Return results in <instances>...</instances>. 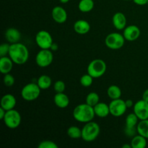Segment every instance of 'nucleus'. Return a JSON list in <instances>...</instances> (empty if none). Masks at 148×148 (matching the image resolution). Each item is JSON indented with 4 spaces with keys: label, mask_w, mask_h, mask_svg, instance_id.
Masks as SVG:
<instances>
[{
    "label": "nucleus",
    "mask_w": 148,
    "mask_h": 148,
    "mask_svg": "<svg viewBox=\"0 0 148 148\" xmlns=\"http://www.w3.org/2000/svg\"><path fill=\"white\" fill-rule=\"evenodd\" d=\"M6 112H7V111L6 110H4L3 108H0V119L1 120H3V119L4 118V116H5L6 114Z\"/></svg>",
    "instance_id": "obj_36"
},
{
    "label": "nucleus",
    "mask_w": 148,
    "mask_h": 148,
    "mask_svg": "<svg viewBox=\"0 0 148 148\" xmlns=\"http://www.w3.org/2000/svg\"><path fill=\"white\" fill-rule=\"evenodd\" d=\"M134 2V4H136L137 5L139 6H144L147 4V1L148 0H132Z\"/></svg>",
    "instance_id": "obj_34"
},
{
    "label": "nucleus",
    "mask_w": 148,
    "mask_h": 148,
    "mask_svg": "<svg viewBox=\"0 0 148 148\" xmlns=\"http://www.w3.org/2000/svg\"><path fill=\"white\" fill-rule=\"evenodd\" d=\"M147 146H148V144H147Z\"/></svg>",
    "instance_id": "obj_43"
},
{
    "label": "nucleus",
    "mask_w": 148,
    "mask_h": 148,
    "mask_svg": "<svg viewBox=\"0 0 148 148\" xmlns=\"http://www.w3.org/2000/svg\"><path fill=\"white\" fill-rule=\"evenodd\" d=\"M106 63L103 59H95L90 62L87 72L93 78H99L106 73Z\"/></svg>",
    "instance_id": "obj_4"
},
{
    "label": "nucleus",
    "mask_w": 148,
    "mask_h": 148,
    "mask_svg": "<svg viewBox=\"0 0 148 148\" xmlns=\"http://www.w3.org/2000/svg\"><path fill=\"white\" fill-rule=\"evenodd\" d=\"M95 116L100 118H106L110 114L109 105L103 102H99L93 107Z\"/></svg>",
    "instance_id": "obj_19"
},
{
    "label": "nucleus",
    "mask_w": 148,
    "mask_h": 148,
    "mask_svg": "<svg viewBox=\"0 0 148 148\" xmlns=\"http://www.w3.org/2000/svg\"><path fill=\"white\" fill-rule=\"evenodd\" d=\"M59 49V46L57 45V43H52L50 49L52 51H56L58 50Z\"/></svg>",
    "instance_id": "obj_37"
},
{
    "label": "nucleus",
    "mask_w": 148,
    "mask_h": 148,
    "mask_svg": "<svg viewBox=\"0 0 148 148\" xmlns=\"http://www.w3.org/2000/svg\"><path fill=\"white\" fill-rule=\"evenodd\" d=\"M108 105L110 108V114L114 117H120L123 116L128 108L126 105L125 101L121 98L111 100Z\"/></svg>",
    "instance_id": "obj_10"
},
{
    "label": "nucleus",
    "mask_w": 148,
    "mask_h": 148,
    "mask_svg": "<svg viewBox=\"0 0 148 148\" xmlns=\"http://www.w3.org/2000/svg\"><path fill=\"white\" fill-rule=\"evenodd\" d=\"M139 121H140V119L134 112L128 114L127 116L126 117L125 128L129 129V130L137 129V126L138 124Z\"/></svg>",
    "instance_id": "obj_22"
},
{
    "label": "nucleus",
    "mask_w": 148,
    "mask_h": 148,
    "mask_svg": "<svg viewBox=\"0 0 148 148\" xmlns=\"http://www.w3.org/2000/svg\"><path fill=\"white\" fill-rule=\"evenodd\" d=\"M40 88L37 82H30L23 88L21 97L26 101H33L37 99L40 95Z\"/></svg>",
    "instance_id": "obj_5"
},
{
    "label": "nucleus",
    "mask_w": 148,
    "mask_h": 148,
    "mask_svg": "<svg viewBox=\"0 0 148 148\" xmlns=\"http://www.w3.org/2000/svg\"><path fill=\"white\" fill-rule=\"evenodd\" d=\"M10 44L7 43H3L0 46V57L2 56H6L9 54V51H10Z\"/></svg>",
    "instance_id": "obj_33"
},
{
    "label": "nucleus",
    "mask_w": 148,
    "mask_h": 148,
    "mask_svg": "<svg viewBox=\"0 0 148 148\" xmlns=\"http://www.w3.org/2000/svg\"><path fill=\"white\" fill-rule=\"evenodd\" d=\"M4 124L11 130H14L19 127L21 124V115L17 110L12 109L7 111L4 118L3 119Z\"/></svg>",
    "instance_id": "obj_7"
},
{
    "label": "nucleus",
    "mask_w": 148,
    "mask_h": 148,
    "mask_svg": "<svg viewBox=\"0 0 148 148\" xmlns=\"http://www.w3.org/2000/svg\"><path fill=\"white\" fill-rule=\"evenodd\" d=\"M107 95L111 100L121 98V90L119 86L116 85H112L109 86L107 89Z\"/></svg>",
    "instance_id": "obj_25"
},
{
    "label": "nucleus",
    "mask_w": 148,
    "mask_h": 148,
    "mask_svg": "<svg viewBox=\"0 0 148 148\" xmlns=\"http://www.w3.org/2000/svg\"><path fill=\"white\" fill-rule=\"evenodd\" d=\"M13 61L10 56H2L0 57V72L3 75L10 73L13 68Z\"/></svg>",
    "instance_id": "obj_20"
},
{
    "label": "nucleus",
    "mask_w": 148,
    "mask_h": 148,
    "mask_svg": "<svg viewBox=\"0 0 148 148\" xmlns=\"http://www.w3.org/2000/svg\"><path fill=\"white\" fill-rule=\"evenodd\" d=\"M4 79H3V82H4V84L5 86L7 87H12L14 85V77L12 75H10V73L6 74V75H4Z\"/></svg>",
    "instance_id": "obj_32"
},
{
    "label": "nucleus",
    "mask_w": 148,
    "mask_h": 148,
    "mask_svg": "<svg viewBox=\"0 0 148 148\" xmlns=\"http://www.w3.org/2000/svg\"><path fill=\"white\" fill-rule=\"evenodd\" d=\"M53 60V51L51 49H41L36 56V62L40 67L45 68L50 66Z\"/></svg>",
    "instance_id": "obj_8"
},
{
    "label": "nucleus",
    "mask_w": 148,
    "mask_h": 148,
    "mask_svg": "<svg viewBox=\"0 0 148 148\" xmlns=\"http://www.w3.org/2000/svg\"><path fill=\"white\" fill-rule=\"evenodd\" d=\"M8 55L14 64L22 65L25 64L28 60L29 50L25 45L19 42L11 43Z\"/></svg>",
    "instance_id": "obj_1"
},
{
    "label": "nucleus",
    "mask_w": 148,
    "mask_h": 148,
    "mask_svg": "<svg viewBox=\"0 0 148 148\" xmlns=\"http://www.w3.org/2000/svg\"><path fill=\"white\" fill-rule=\"evenodd\" d=\"M137 133L148 139V119L145 120H140L137 126Z\"/></svg>",
    "instance_id": "obj_26"
},
{
    "label": "nucleus",
    "mask_w": 148,
    "mask_h": 148,
    "mask_svg": "<svg viewBox=\"0 0 148 148\" xmlns=\"http://www.w3.org/2000/svg\"><path fill=\"white\" fill-rule=\"evenodd\" d=\"M52 19L59 24L64 23L67 20V12L64 7L61 6H56L53 8L51 12Z\"/></svg>",
    "instance_id": "obj_13"
},
{
    "label": "nucleus",
    "mask_w": 148,
    "mask_h": 148,
    "mask_svg": "<svg viewBox=\"0 0 148 148\" xmlns=\"http://www.w3.org/2000/svg\"><path fill=\"white\" fill-rule=\"evenodd\" d=\"M66 88V85L62 80H57L53 84V89L56 92H64Z\"/></svg>",
    "instance_id": "obj_31"
},
{
    "label": "nucleus",
    "mask_w": 148,
    "mask_h": 148,
    "mask_svg": "<svg viewBox=\"0 0 148 148\" xmlns=\"http://www.w3.org/2000/svg\"><path fill=\"white\" fill-rule=\"evenodd\" d=\"M72 116L77 121L85 124L92 121L95 114L93 107L85 103L77 106L72 111Z\"/></svg>",
    "instance_id": "obj_2"
},
{
    "label": "nucleus",
    "mask_w": 148,
    "mask_h": 148,
    "mask_svg": "<svg viewBox=\"0 0 148 148\" xmlns=\"http://www.w3.org/2000/svg\"><path fill=\"white\" fill-rule=\"evenodd\" d=\"M125 40L123 34L119 33H111L106 37L105 43L108 49L118 50L124 46Z\"/></svg>",
    "instance_id": "obj_6"
},
{
    "label": "nucleus",
    "mask_w": 148,
    "mask_h": 148,
    "mask_svg": "<svg viewBox=\"0 0 148 148\" xmlns=\"http://www.w3.org/2000/svg\"><path fill=\"white\" fill-rule=\"evenodd\" d=\"M101 132V128L98 123L89 121L85 123L82 129V139L87 143H90L98 138Z\"/></svg>",
    "instance_id": "obj_3"
},
{
    "label": "nucleus",
    "mask_w": 148,
    "mask_h": 148,
    "mask_svg": "<svg viewBox=\"0 0 148 148\" xmlns=\"http://www.w3.org/2000/svg\"><path fill=\"white\" fill-rule=\"evenodd\" d=\"M38 148H58L59 146H58L57 144L54 143V142L51 141V140H43V141L40 142L39 143L38 146Z\"/></svg>",
    "instance_id": "obj_30"
},
{
    "label": "nucleus",
    "mask_w": 148,
    "mask_h": 148,
    "mask_svg": "<svg viewBox=\"0 0 148 148\" xmlns=\"http://www.w3.org/2000/svg\"><path fill=\"white\" fill-rule=\"evenodd\" d=\"M133 111L140 120L148 119V102L143 99L137 101L133 106Z\"/></svg>",
    "instance_id": "obj_11"
},
{
    "label": "nucleus",
    "mask_w": 148,
    "mask_h": 148,
    "mask_svg": "<svg viewBox=\"0 0 148 148\" xmlns=\"http://www.w3.org/2000/svg\"><path fill=\"white\" fill-rule=\"evenodd\" d=\"M36 43L40 49H50L53 43V38L50 33L46 30H40L36 36Z\"/></svg>",
    "instance_id": "obj_9"
},
{
    "label": "nucleus",
    "mask_w": 148,
    "mask_h": 148,
    "mask_svg": "<svg viewBox=\"0 0 148 148\" xmlns=\"http://www.w3.org/2000/svg\"><path fill=\"white\" fill-rule=\"evenodd\" d=\"M69 1H70V0H59V1H60L61 3H62V4H66V3L69 2Z\"/></svg>",
    "instance_id": "obj_40"
},
{
    "label": "nucleus",
    "mask_w": 148,
    "mask_h": 148,
    "mask_svg": "<svg viewBox=\"0 0 148 148\" xmlns=\"http://www.w3.org/2000/svg\"><path fill=\"white\" fill-rule=\"evenodd\" d=\"M143 99L148 102V89L145 90L143 94Z\"/></svg>",
    "instance_id": "obj_38"
},
{
    "label": "nucleus",
    "mask_w": 148,
    "mask_h": 148,
    "mask_svg": "<svg viewBox=\"0 0 148 148\" xmlns=\"http://www.w3.org/2000/svg\"><path fill=\"white\" fill-rule=\"evenodd\" d=\"M127 17L122 12H116L113 15L112 23L114 27L118 30H122L127 27Z\"/></svg>",
    "instance_id": "obj_14"
},
{
    "label": "nucleus",
    "mask_w": 148,
    "mask_h": 148,
    "mask_svg": "<svg viewBox=\"0 0 148 148\" xmlns=\"http://www.w3.org/2000/svg\"><path fill=\"white\" fill-rule=\"evenodd\" d=\"M147 4H148V1H147Z\"/></svg>",
    "instance_id": "obj_42"
},
{
    "label": "nucleus",
    "mask_w": 148,
    "mask_h": 148,
    "mask_svg": "<svg viewBox=\"0 0 148 148\" xmlns=\"http://www.w3.org/2000/svg\"><path fill=\"white\" fill-rule=\"evenodd\" d=\"M100 97L97 92H91L88 94L85 99V103L91 106L94 107L97 103L100 102Z\"/></svg>",
    "instance_id": "obj_28"
},
{
    "label": "nucleus",
    "mask_w": 148,
    "mask_h": 148,
    "mask_svg": "<svg viewBox=\"0 0 148 148\" xmlns=\"http://www.w3.org/2000/svg\"><path fill=\"white\" fill-rule=\"evenodd\" d=\"M147 138L139 134L134 136L131 141V145L132 148H145L147 147Z\"/></svg>",
    "instance_id": "obj_21"
},
{
    "label": "nucleus",
    "mask_w": 148,
    "mask_h": 148,
    "mask_svg": "<svg viewBox=\"0 0 148 148\" xmlns=\"http://www.w3.org/2000/svg\"><path fill=\"white\" fill-rule=\"evenodd\" d=\"M93 79L94 78L88 73L83 75L81 77L79 82H80L82 86L85 87V88H88V87H90L92 85V82H93Z\"/></svg>",
    "instance_id": "obj_29"
},
{
    "label": "nucleus",
    "mask_w": 148,
    "mask_h": 148,
    "mask_svg": "<svg viewBox=\"0 0 148 148\" xmlns=\"http://www.w3.org/2000/svg\"><path fill=\"white\" fill-rule=\"evenodd\" d=\"M94 5L93 0H80L78 4V9L83 13L90 12L93 10Z\"/></svg>",
    "instance_id": "obj_23"
},
{
    "label": "nucleus",
    "mask_w": 148,
    "mask_h": 148,
    "mask_svg": "<svg viewBox=\"0 0 148 148\" xmlns=\"http://www.w3.org/2000/svg\"><path fill=\"white\" fill-rule=\"evenodd\" d=\"M66 134L70 138L74 140L82 138V130L76 126H71L67 129Z\"/></svg>",
    "instance_id": "obj_27"
},
{
    "label": "nucleus",
    "mask_w": 148,
    "mask_h": 148,
    "mask_svg": "<svg viewBox=\"0 0 148 148\" xmlns=\"http://www.w3.org/2000/svg\"><path fill=\"white\" fill-rule=\"evenodd\" d=\"M37 84L41 90L49 89L52 85V79L49 75H43L38 78Z\"/></svg>",
    "instance_id": "obj_24"
},
{
    "label": "nucleus",
    "mask_w": 148,
    "mask_h": 148,
    "mask_svg": "<svg viewBox=\"0 0 148 148\" xmlns=\"http://www.w3.org/2000/svg\"><path fill=\"white\" fill-rule=\"evenodd\" d=\"M74 30L79 35H85L90 30V25L87 20H78L74 24Z\"/></svg>",
    "instance_id": "obj_16"
},
{
    "label": "nucleus",
    "mask_w": 148,
    "mask_h": 148,
    "mask_svg": "<svg viewBox=\"0 0 148 148\" xmlns=\"http://www.w3.org/2000/svg\"><path fill=\"white\" fill-rule=\"evenodd\" d=\"M0 104H1V108H4V110L10 111V110L14 109L17 104V101H16L15 97L13 95L6 94V95H3L1 98Z\"/></svg>",
    "instance_id": "obj_15"
},
{
    "label": "nucleus",
    "mask_w": 148,
    "mask_h": 148,
    "mask_svg": "<svg viewBox=\"0 0 148 148\" xmlns=\"http://www.w3.org/2000/svg\"><path fill=\"white\" fill-rule=\"evenodd\" d=\"M123 30H124L123 36H124L125 40H128V41H134V40H137L141 34L140 29L139 28L138 26L135 25L127 26Z\"/></svg>",
    "instance_id": "obj_12"
},
{
    "label": "nucleus",
    "mask_w": 148,
    "mask_h": 148,
    "mask_svg": "<svg viewBox=\"0 0 148 148\" xmlns=\"http://www.w3.org/2000/svg\"><path fill=\"white\" fill-rule=\"evenodd\" d=\"M125 103H126V105H127V107L128 108H132L134 105V102H133L132 100H131V99L127 100V101H125Z\"/></svg>",
    "instance_id": "obj_35"
},
{
    "label": "nucleus",
    "mask_w": 148,
    "mask_h": 148,
    "mask_svg": "<svg viewBox=\"0 0 148 148\" xmlns=\"http://www.w3.org/2000/svg\"><path fill=\"white\" fill-rule=\"evenodd\" d=\"M6 39L7 41L11 44V43H18L21 38V33L17 29L14 27H10L7 29L4 33Z\"/></svg>",
    "instance_id": "obj_17"
},
{
    "label": "nucleus",
    "mask_w": 148,
    "mask_h": 148,
    "mask_svg": "<svg viewBox=\"0 0 148 148\" xmlns=\"http://www.w3.org/2000/svg\"><path fill=\"white\" fill-rule=\"evenodd\" d=\"M123 148H132V145L131 144L128 145V144H125L122 146Z\"/></svg>",
    "instance_id": "obj_39"
},
{
    "label": "nucleus",
    "mask_w": 148,
    "mask_h": 148,
    "mask_svg": "<svg viewBox=\"0 0 148 148\" xmlns=\"http://www.w3.org/2000/svg\"><path fill=\"white\" fill-rule=\"evenodd\" d=\"M54 103L58 108H65L69 105V98L64 92H56L53 98Z\"/></svg>",
    "instance_id": "obj_18"
},
{
    "label": "nucleus",
    "mask_w": 148,
    "mask_h": 148,
    "mask_svg": "<svg viewBox=\"0 0 148 148\" xmlns=\"http://www.w3.org/2000/svg\"><path fill=\"white\" fill-rule=\"evenodd\" d=\"M124 1H132V0H124Z\"/></svg>",
    "instance_id": "obj_41"
}]
</instances>
